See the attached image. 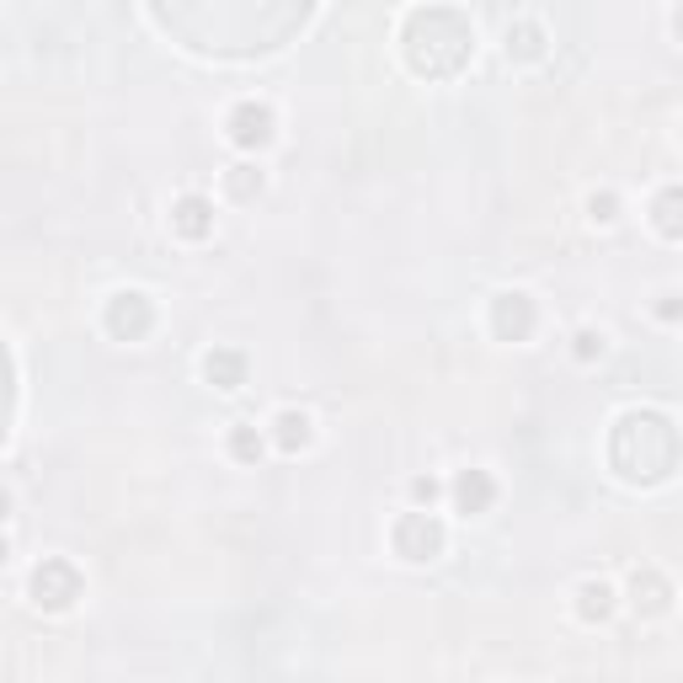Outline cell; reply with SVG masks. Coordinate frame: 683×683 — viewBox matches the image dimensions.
I'll return each instance as SVG.
<instances>
[{
  "mask_svg": "<svg viewBox=\"0 0 683 683\" xmlns=\"http://www.w3.org/2000/svg\"><path fill=\"white\" fill-rule=\"evenodd\" d=\"M172 236L193 240V246L214 236V204H208L204 193H182L177 204H172Z\"/></svg>",
  "mask_w": 683,
  "mask_h": 683,
  "instance_id": "cell-8",
  "label": "cell"
},
{
  "mask_svg": "<svg viewBox=\"0 0 683 683\" xmlns=\"http://www.w3.org/2000/svg\"><path fill=\"white\" fill-rule=\"evenodd\" d=\"M225 134H230V145H236V149H268L272 139H278V118H272L268 102L246 96V102H236V107H230Z\"/></svg>",
  "mask_w": 683,
  "mask_h": 683,
  "instance_id": "cell-5",
  "label": "cell"
},
{
  "mask_svg": "<svg viewBox=\"0 0 683 683\" xmlns=\"http://www.w3.org/2000/svg\"><path fill=\"white\" fill-rule=\"evenodd\" d=\"M535 327H539V304L524 289H503V294L491 299V331L503 342H529Z\"/></svg>",
  "mask_w": 683,
  "mask_h": 683,
  "instance_id": "cell-6",
  "label": "cell"
},
{
  "mask_svg": "<svg viewBox=\"0 0 683 683\" xmlns=\"http://www.w3.org/2000/svg\"><path fill=\"white\" fill-rule=\"evenodd\" d=\"M571 342H577V348H571V353H577V363H593V358H603V331L582 327L577 337H571Z\"/></svg>",
  "mask_w": 683,
  "mask_h": 683,
  "instance_id": "cell-18",
  "label": "cell"
},
{
  "mask_svg": "<svg viewBox=\"0 0 683 683\" xmlns=\"http://www.w3.org/2000/svg\"><path fill=\"white\" fill-rule=\"evenodd\" d=\"M656 315H662V321H679V294H662V304H656Z\"/></svg>",
  "mask_w": 683,
  "mask_h": 683,
  "instance_id": "cell-20",
  "label": "cell"
},
{
  "mask_svg": "<svg viewBox=\"0 0 683 683\" xmlns=\"http://www.w3.org/2000/svg\"><path fill=\"white\" fill-rule=\"evenodd\" d=\"M470 54H476V28L454 6L412 11V22H406V60H412L416 75H427V81L459 75L470 64Z\"/></svg>",
  "mask_w": 683,
  "mask_h": 683,
  "instance_id": "cell-1",
  "label": "cell"
},
{
  "mask_svg": "<svg viewBox=\"0 0 683 683\" xmlns=\"http://www.w3.org/2000/svg\"><path fill=\"white\" fill-rule=\"evenodd\" d=\"M588 219H593V225H614V219H620V198H614V193H593V198H588Z\"/></svg>",
  "mask_w": 683,
  "mask_h": 683,
  "instance_id": "cell-17",
  "label": "cell"
},
{
  "mask_svg": "<svg viewBox=\"0 0 683 683\" xmlns=\"http://www.w3.org/2000/svg\"><path fill=\"white\" fill-rule=\"evenodd\" d=\"M438 497H444V486H438L433 476H416V480H412V503H416V507H433Z\"/></svg>",
  "mask_w": 683,
  "mask_h": 683,
  "instance_id": "cell-19",
  "label": "cell"
},
{
  "mask_svg": "<svg viewBox=\"0 0 683 683\" xmlns=\"http://www.w3.org/2000/svg\"><path fill=\"white\" fill-rule=\"evenodd\" d=\"M577 614L588 624L609 620V614H614V588H609V582H582V588H577Z\"/></svg>",
  "mask_w": 683,
  "mask_h": 683,
  "instance_id": "cell-13",
  "label": "cell"
},
{
  "mask_svg": "<svg viewBox=\"0 0 683 683\" xmlns=\"http://www.w3.org/2000/svg\"><path fill=\"white\" fill-rule=\"evenodd\" d=\"M81 593H86V577L75 571V561H64V556H43L28 571V598L43 614H70Z\"/></svg>",
  "mask_w": 683,
  "mask_h": 683,
  "instance_id": "cell-2",
  "label": "cell"
},
{
  "mask_svg": "<svg viewBox=\"0 0 683 683\" xmlns=\"http://www.w3.org/2000/svg\"><path fill=\"white\" fill-rule=\"evenodd\" d=\"M310 438H315V422H310L304 412L283 406V412L272 416V444L283 448V454H299V448H310Z\"/></svg>",
  "mask_w": 683,
  "mask_h": 683,
  "instance_id": "cell-10",
  "label": "cell"
},
{
  "mask_svg": "<svg viewBox=\"0 0 683 683\" xmlns=\"http://www.w3.org/2000/svg\"><path fill=\"white\" fill-rule=\"evenodd\" d=\"M635 603H641L646 614H662V609H668V582H662L656 571H641V577H635Z\"/></svg>",
  "mask_w": 683,
  "mask_h": 683,
  "instance_id": "cell-15",
  "label": "cell"
},
{
  "mask_svg": "<svg viewBox=\"0 0 683 683\" xmlns=\"http://www.w3.org/2000/svg\"><path fill=\"white\" fill-rule=\"evenodd\" d=\"M102 327H107V337H118V342H145L149 331H155V299L145 289H118V294L107 299V310H102Z\"/></svg>",
  "mask_w": 683,
  "mask_h": 683,
  "instance_id": "cell-4",
  "label": "cell"
},
{
  "mask_svg": "<svg viewBox=\"0 0 683 683\" xmlns=\"http://www.w3.org/2000/svg\"><path fill=\"white\" fill-rule=\"evenodd\" d=\"M390 545H395L401 561H438L448 545V529H444V518H433V507H427V513L416 507V513H401V518H395Z\"/></svg>",
  "mask_w": 683,
  "mask_h": 683,
  "instance_id": "cell-3",
  "label": "cell"
},
{
  "mask_svg": "<svg viewBox=\"0 0 683 683\" xmlns=\"http://www.w3.org/2000/svg\"><path fill=\"white\" fill-rule=\"evenodd\" d=\"M6 518H11V491L0 486V524H6Z\"/></svg>",
  "mask_w": 683,
  "mask_h": 683,
  "instance_id": "cell-21",
  "label": "cell"
},
{
  "mask_svg": "<svg viewBox=\"0 0 683 683\" xmlns=\"http://www.w3.org/2000/svg\"><path fill=\"white\" fill-rule=\"evenodd\" d=\"M6 561H11V539L0 535V566H6Z\"/></svg>",
  "mask_w": 683,
  "mask_h": 683,
  "instance_id": "cell-22",
  "label": "cell"
},
{
  "mask_svg": "<svg viewBox=\"0 0 683 683\" xmlns=\"http://www.w3.org/2000/svg\"><path fill=\"white\" fill-rule=\"evenodd\" d=\"M656 230L668 240H679V187H668V193L656 198Z\"/></svg>",
  "mask_w": 683,
  "mask_h": 683,
  "instance_id": "cell-16",
  "label": "cell"
},
{
  "mask_svg": "<svg viewBox=\"0 0 683 683\" xmlns=\"http://www.w3.org/2000/svg\"><path fill=\"white\" fill-rule=\"evenodd\" d=\"M262 166H230V172H225V193H230V198H236V204H251V198H257V193H262Z\"/></svg>",
  "mask_w": 683,
  "mask_h": 683,
  "instance_id": "cell-14",
  "label": "cell"
},
{
  "mask_svg": "<svg viewBox=\"0 0 683 683\" xmlns=\"http://www.w3.org/2000/svg\"><path fill=\"white\" fill-rule=\"evenodd\" d=\"M204 380L214 390H240L246 385V353H240V348H208L204 353Z\"/></svg>",
  "mask_w": 683,
  "mask_h": 683,
  "instance_id": "cell-9",
  "label": "cell"
},
{
  "mask_svg": "<svg viewBox=\"0 0 683 683\" xmlns=\"http://www.w3.org/2000/svg\"><path fill=\"white\" fill-rule=\"evenodd\" d=\"M225 448H230V459H236V465H257V459L268 454V433H262L257 422H236V427H230V438H225Z\"/></svg>",
  "mask_w": 683,
  "mask_h": 683,
  "instance_id": "cell-11",
  "label": "cell"
},
{
  "mask_svg": "<svg viewBox=\"0 0 683 683\" xmlns=\"http://www.w3.org/2000/svg\"><path fill=\"white\" fill-rule=\"evenodd\" d=\"M448 503H454V513H465V518L491 513V503H497V480H491V470H459L454 486H448Z\"/></svg>",
  "mask_w": 683,
  "mask_h": 683,
  "instance_id": "cell-7",
  "label": "cell"
},
{
  "mask_svg": "<svg viewBox=\"0 0 683 683\" xmlns=\"http://www.w3.org/2000/svg\"><path fill=\"white\" fill-rule=\"evenodd\" d=\"M507 60H524V64L545 60V28L539 22H513L507 28Z\"/></svg>",
  "mask_w": 683,
  "mask_h": 683,
  "instance_id": "cell-12",
  "label": "cell"
}]
</instances>
